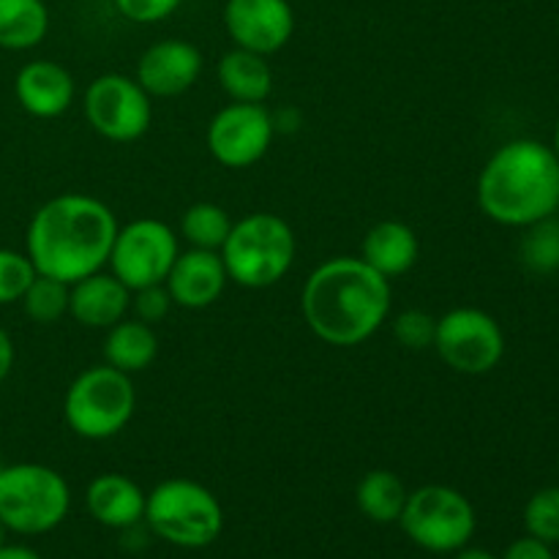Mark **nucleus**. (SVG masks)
I'll list each match as a JSON object with an SVG mask.
<instances>
[{"label":"nucleus","mask_w":559,"mask_h":559,"mask_svg":"<svg viewBox=\"0 0 559 559\" xmlns=\"http://www.w3.org/2000/svg\"><path fill=\"white\" fill-rule=\"evenodd\" d=\"M555 153H557V158H559V120H557V129H555Z\"/></svg>","instance_id":"nucleus-36"},{"label":"nucleus","mask_w":559,"mask_h":559,"mask_svg":"<svg viewBox=\"0 0 559 559\" xmlns=\"http://www.w3.org/2000/svg\"><path fill=\"white\" fill-rule=\"evenodd\" d=\"M298 251L293 227L276 213H251L233 224L222 246L227 276L246 289H265L289 273Z\"/></svg>","instance_id":"nucleus-4"},{"label":"nucleus","mask_w":559,"mask_h":559,"mask_svg":"<svg viewBox=\"0 0 559 559\" xmlns=\"http://www.w3.org/2000/svg\"><path fill=\"white\" fill-rule=\"evenodd\" d=\"M3 533L5 530H3V524H0V544H3Z\"/></svg>","instance_id":"nucleus-38"},{"label":"nucleus","mask_w":559,"mask_h":559,"mask_svg":"<svg viewBox=\"0 0 559 559\" xmlns=\"http://www.w3.org/2000/svg\"><path fill=\"white\" fill-rule=\"evenodd\" d=\"M147 495L120 473H104L91 480L85 491L87 513L112 530H131L145 519Z\"/></svg>","instance_id":"nucleus-18"},{"label":"nucleus","mask_w":559,"mask_h":559,"mask_svg":"<svg viewBox=\"0 0 559 559\" xmlns=\"http://www.w3.org/2000/svg\"><path fill=\"white\" fill-rule=\"evenodd\" d=\"M273 126L271 112L262 104L233 102L213 115L207 126V151L222 167L246 169L271 151Z\"/></svg>","instance_id":"nucleus-12"},{"label":"nucleus","mask_w":559,"mask_h":559,"mask_svg":"<svg viewBox=\"0 0 559 559\" xmlns=\"http://www.w3.org/2000/svg\"><path fill=\"white\" fill-rule=\"evenodd\" d=\"M229 276L218 251L189 249L180 251L164 282L169 298L180 309H207L222 298Z\"/></svg>","instance_id":"nucleus-15"},{"label":"nucleus","mask_w":559,"mask_h":559,"mask_svg":"<svg viewBox=\"0 0 559 559\" xmlns=\"http://www.w3.org/2000/svg\"><path fill=\"white\" fill-rule=\"evenodd\" d=\"M136 391L131 374L115 366H91L74 377L63 399V418L82 440H109L134 418Z\"/></svg>","instance_id":"nucleus-7"},{"label":"nucleus","mask_w":559,"mask_h":559,"mask_svg":"<svg viewBox=\"0 0 559 559\" xmlns=\"http://www.w3.org/2000/svg\"><path fill=\"white\" fill-rule=\"evenodd\" d=\"M524 527L527 535L544 544H559V486H546L530 497L524 508Z\"/></svg>","instance_id":"nucleus-27"},{"label":"nucleus","mask_w":559,"mask_h":559,"mask_svg":"<svg viewBox=\"0 0 559 559\" xmlns=\"http://www.w3.org/2000/svg\"><path fill=\"white\" fill-rule=\"evenodd\" d=\"M224 27L235 47L267 58L287 47L293 38L295 11L289 0H227Z\"/></svg>","instance_id":"nucleus-13"},{"label":"nucleus","mask_w":559,"mask_h":559,"mask_svg":"<svg viewBox=\"0 0 559 559\" xmlns=\"http://www.w3.org/2000/svg\"><path fill=\"white\" fill-rule=\"evenodd\" d=\"M557 559H559V557H557Z\"/></svg>","instance_id":"nucleus-39"},{"label":"nucleus","mask_w":559,"mask_h":559,"mask_svg":"<svg viewBox=\"0 0 559 559\" xmlns=\"http://www.w3.org/2000/svg\"><path fill=\"white\" fill-rule=\"evenodd\" d=\"M131 309V289L112 273H91L69 284V314L80 325L107 331Z\"/></svg>","instance_id":"nucleus-17"},{"label":"nucleus","mask_w":559,"mask_h":559,"mask_svg":"<svg viewBox=\"0 0 559 559\" xmlns=\"http://www.w3.org/2000/svg\"><path fill=\"white\" fill-rule=\"evenodd\" d=\"M118 235V218L91 194H60L33 213L25 235V254L36 273L74 284L104 271Z\"/></svg>","instance_id":"nucleus-1"},{"label":"nucleus","mask_w":559,"mask_h":559,"mask_svg":"<svg viewBox=\"0 0 559 559\" xmlns=\"http://www.w3.org/2000/svg\"><path fill=\"white\" fill-rule=\"evenodd\" d=\"M502 559H557V557L549 544L527 535V538L513 540V544L506 549V555H502Z\"/></svg>","instance_id":"nucleus-32"},{"label":"nucleus","mask_w":559,"mask_h":559,"mask_svg":"<svg viewBox=\"0 0 559 559\" xmlns=\"http://www.w3.org/2000/svg\"><path fill=\"white\" fill-rule=\"evenodd\" d=\"M218 82L233 102L262 104L273 91V71L265 55L235 47L218 60Z\"/></svg>","instance_id":"nucleus-20"},{"label":"nucleus","mask_w":559,"mask_h":559,"mask_svg":"<svg viewBox=\"0 0 559 559\" xmlns=\"http://www.w3.org/2000/svg\"><path fill=\"white\" fill-rule=\"evenodd\" d=\"M229 229H233V218L222 205H213V202H197L180 218V235L189 240L191 249L222 251Z\"/></svg>","instance_id":"nucleus-24"},{"label":"nucleus","mask_w":559,"mask_h":559,"mask_svg":"<svg viewBox=\"0 0 559 559\" xmlns=\"http://www.w3.org/2000/svg\"><path fill=\"white\" fill-rule=\"evenodd\" d=\"M158 355V338L153 325L140 320H120L107 328V342H104V358L118 371L134 374L147 369Z\"/></svg>","instance_id":"nucleus-21"},{"label":"nucleus","mask_w":559,"mask_h":559,"mask_svg":"<svg viewBox=\"0 0 559 559\" xmlns=\"http://www.w3.org/2000/svg\"><path fill=\"white\" fill-rule=\"evenodd\" d=\"M74 76L55 60H31L16 71L14 96L33 118H60L74 104Z\"/></svg>","instance_id":"nucleus-16"},{"label":"nucleus","mask_w":559,"mask_h":559,"mask_svg":"<svg viewBox=\"0 0 559 559\" xmlns=\"http://www.w3.org/2000/svg\"><path fill=\"white\" fill-rule=\"evenodd\" d=\"M3 469H5V462H3V456H0V475H3Z\"/></svg>","instance_id":"nucleus-37"},{"label":"nucleus","mask_w":559,"mask_h":559,"mask_svg":"<svg viewBox=\"0 0 559 559\" xmlns=\"http://www.w3.org/2000/svg\"><path fill=\"white\" fill-rule=\"evenodd\" d=\"M0 559H44L38 551H33L31 546L20 544H0Z\"/></svg>","instance_id":"nucleus-34"},{"label":"nucleus","mask_w":559,"mask_h":559,"mask_svg":"<svg viewBox=\"0 0 559 559\" xmlns=\"http://www.w3.org/2000/svg\"><path fill=\"white\" fill-rule=\"evenodd\" d=\"M145 522L151 533L167 544L205 549L222 535L224 511L207 486L189 478H169L147 495Z\"/></svg>","instance_id":"nucleus-6"},{"label":"nucleus","mask_w":559,"mask_h":559,"mask_svg":"<svg viewBox=\"0 0 559 559\" xmlns=\"http://www.w3.org/2000/svg\"><path fill=\"white\" fill-rule=\"evenodd\" d=\"M178 254V238L169 224L158 218H136L126 227H118L107 265L112 276L136 293L167 282L169 267L175 265Z\"/></svg>","instance_id":"nucleus-10"},{"label":"nucleus","mask_w":559,"mask_h":559,"mask_svg":"<svg viewBox=\"0 0 559 559\" xmlns=\"http://www.w3.org/2000/svg\"><path fill=\"white\" fill-rule=\"evenodd\" d=\"M131 309H134L140 322L156 325V322L167 320L169 309H173V298H169L164 284H153V287L136 289V293L131 295Z\"/></svg>","instance_id":"nucleus-30"},{"label":"nucleus","mask_w":559,"mask_h":559,"mask_svg":"<svg viewBox=\"0 0 559 559\" xmlns=\"http://www.w3.org/2000/svg\"><path fill=\"white\" fill-rule=\"evenodd\" d=\"M49 9L44 0H0V49L25 52L47 38Z\"/></svg>","instance_id":"nucleus-22"},{"label":"nucleus","mask_w":559,"mask_h":559,"mask_svg":"<svg viewBox=\"0 0 559 559\" xmlns=\"http://www.w3.org/2000/svg\"><path fill=\"white\" fill-rule=\"evenodd\" d=\"M87 123L109 142H134L151 129V96L126 74H104L85 91Z\"/></svg>","instance_id":"nucleus-11"},{"label":"nucleus","mask_w":559,"mask_h":559,"mask_svg":"<svg viewBox=\"0 0 559 559\" xmlns=\"http://www.w3.org/2000/svg\"><path fill=\"white\" fill-rule=\"evenodd\" d=\"M435 349L459 374H489L506 355V333L489 311L462 306L437 320Z\"/></svg>","instance_id":"nucleus-9"},{"label":"nucleus","mask_w":559,"mask_h":559,"mask_svg":"<svg viewBox=\"0 0 559 559\" xmlns=\"http://www.w3.org/2000/svg\"><path fill=\"white\" fill-rule=\"evenodd\" d=\"M31 257L14 249H0V306H9L22 300L31 282L36 278Z\"/></svg>","instance_id":"nucleus-28"},{"label":"nucleus","mask_w":559,"mask_h":559,"mask_svg":"<svg viewBox=\"0 0 559 559\" xmlns=\"http://www.w3.org/2000/svg\"><path fill=\"white\" fill-rule=\"evenodd\" d=\"M202 74V52L183 38H164L147 47L136 63L134 80L147 96L173 98L194 87Z\"/></svg>","instance_id":"nucleus-14"},{"label":"nucleus","mask_w":559,"mask_h":559,"mask_svg":"<svg viewBox=\"0 0 559 559\" xmlns=\"http://www.w3.org/2000/svg\"><path fill=\"white\" fill-rule=\"evenodd\" d=\"M418 254L420 243L415 229L404 222H393V218L391 222L374 224L366 233L364 246H360V260L369 267H374L388 282L413 271Z\"/></svg>","instance_id":"nucleus-19"},{"label":"nucleus","mask_w":559,"mask_h":559,"mask_svg":"<svg viewBox=\"0 0 559 559\" xmlns=\"http://www.w3.org/2000/svg\"><path fill=\"white\" fill-rule=\"evenodd\" d=\"M120 16L136 25H153L178 11L183 0H112Z\"/></svg>","instance_id":"nucleus-31"},{"label":"nucleus","mask_w":559,"mask_h":559,"mask_svg":"<svg viewBox=\"0 0 559 559\" xmlns=\"http://www.w3.org/2000/svg\"><path fill=\"white\" fill-rule=\"evenodd\" d=\"M71 489L47 464H5L0 475V524L16 535H47L66 522Z\"/></svg>","instance_id":"nucleus-5"},{"label":"nucleus","mask_w":559,"mask_h":559,"mask_svg":"<svg viewBox=\"0 0 559 559\" xmlns=\"http://www.w3.org/2000/svg\"><path fill=\"white\" fill-rule=\"evenodd\" d=\"M519 257L524 267L538 276H549L559 271V218L557 213L549 218L524 227L522 243H519Z\"/></svg>","instance_id":"nucleus-25"},{"label":"nucleus","mask_w":559,"mask_h":559,"mask_svg":"<svg viewBox=\"0 0 559 559\" xmlns=\"http://www.w3.org/2000/svg\"><path fill=\"white\" fill-rule=\"evenodd\" d=\"M404 535L415 546L435 555H453L473 540L478 516L462 491L451 486L431 484L409 491L404 511L399 516Z\"/></svg>","instance_id":"nucleus-8"},{"label":"nucleus","mask_w":559,"mask_h":559,"mask_svg":"<svg viewBox=\"0 0 559 559\" xmlns=\"http://www.w3.org/2000/svg\"><path fill=\"white\" fill-rule=\"evenodd\" d=\"M478 205L491 222L524 229L559 211V158L538 140L497 147L478 175Z\"/></svg>","instance_id":"nucleus-3"},{"label":"nucleus","mask_w":559,"mask_h":559,"mask_svg":"<svg viewBox=\"0 0 559 559\" xmlns=\"http://www.w3.org/2000/svg\"><path fill=\"white\" fill-rule=\"evenodd\" d=\"M407 497V486L391 469H371V473H366L360 478L358 489H355L358 511L377 524L399 522Z\"/></svg>","instance_id":"nucleus-23"},{"label":"nucleus","mask_w":559,"mask_h":559,"mask_svg":"<svg viewBox=\"0 0 559 559\" xmlns=\"http://www.w3.org/2000/svg\"><path fill=\"white\" fill-rule=\"evenodd\" d=\"M22 309L38 325H55L63 314H69V284L38 273L22 295Z\"/></svg>","instance_id":"nucleus-26"},{"label":"nucleus","mask_w":559,"mask_h":559,"mask_svg":"<svg viewBox=\"0 0 559 559\" xmlns=\"http://www.w3.org/2000/svg\"><path fill=\"white\" fill-rule=\"evenodd\" d=\"M435 331L437 320L420 309H407L393 320V336L404 349H413V353L435 347Z\"/></svg>","instance_id":"nucleus-29"},{"label":"nucleus","mask_w":559,"mask_h":559,"mask_svg":"<svg viewBox=\"0 0 559 559\" xmlns=\"http://www.w3.org/2000/svg\"><path fill=\"white\" fill-rule=\"evenodd\" d=\"M453 559H497L491 551L486 549H475V546H464V549L456 551V557Z\"/></svg>","instance_id":"nucleus-35"},{"label":"nucleus","mask_w":559,"mask_h":559,"mask_svg":"<svg viewBox=\"0 0 559 559\" xmlns=\"http://www.w3.org/2000/svg\"><path fill=\"white\" fill-rule=\"evenodd\" d=\"M300 311L317 338L331 347H358L391 314V282L360 257H333L309 273Z\"/></svg>","instance_id":"nucleus-2"},{"label":"nucleus","mask_w":559,"mask_h":559,"mask_svg":"<svg viewBox=\"0 0 559 559\" xmlns=\"http://www.w3.org/2000/svg\"><path fill=\"white\" fill-rule=\"evenodd\" d=\"M14 358H16L14 342H11L9 333H5L3 328H0V385H3V382L9 380L11 369H14Z\"/></svg>","instance_id":"nucleus-33"}]
</instances>
